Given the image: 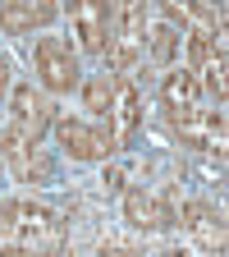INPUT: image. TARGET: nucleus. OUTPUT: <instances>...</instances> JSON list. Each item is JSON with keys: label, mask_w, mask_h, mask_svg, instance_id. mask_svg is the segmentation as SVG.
<instances>
[{"label": "nucleus", "mask_w": 229, "mask_h": 257, "mask_svg": "<svg viewBox=\"0 0 229 257\" xmlns=\"http://www.w3.org/2000/svg\"><path fill=\"white\" fill-rule=\"evenodd\" d=\"M0 243L10 252H60L64 220L42 202H0Z\"/></svg>", "instance_id": "obj_1"}, {"label": "nucleus", "mask_w": 229, "mask_h": 257, "mask_svg": "<svg viewBox=\"0 0 229 257\" xmlns=\"http://www.w3.org/2000/svg\"><path fill=\"white\" fill-rule=\"evenodd\" d=\"M147 42V0H110V46H106V64L110 74H128L142 55Z\"/></svg>", "instance_id": "obj_2"}, {"label": "nucleus", "mask_w": 229, "mask_h": 257, "mask_svg": "<svg viewBox=\"0 0 229 257\" xmlns=\"http://www.w3.org/2000/svg\"><path fill=\"white\" fill-rule=\"evenodd\" d=\"M32 64H37L42 92H51V96H64V92H74L83 83L78 51L64 42V37H37V46H32Z\"/></svg>", "instance_id": "obj_3"}, {"label": "nucleus", "mask_w": 229, "mask_h": 257, "mask_svg": "<svg viewBox=\"0 0 229 257\" xmlns=\"http://www.w3.org/2000/svg\"><path fill=\"white\" fill-rule=\"evenodd\" d=\"M55 138L60 147L69 152L74 161H110L119 147H115V134H110V124H83V119H69V115H55Z\"/></svg>", "instance_id": "obj_4"}, {"label": "nucleus", "mask_w": 229, "mask_h": 257, "mask_svg": "<svg viewBox=\"0 0 229 257\" xmlns=\"http://www.w3.org/2000/svg\"><path fill=\"white\" fill-rule=\"evenodd\" d=\"M51 124H55V106L46 101V92L32 83H19L10 96V128H19L28 143H42L51 134Z\"/></svg>", "instance_id": "obj_5"}, {"label": "nucleus", "mask_w": 229, "mask_h": 257, "mask_svg": "<svg viewBox=\"0 0 229 257\" xmlns=\"http://www.w3.org/2000/svg\"><path fill=\"white\" fill-rule=\"evenodd\" d=\"M106 124L115 134V147H133L138 143V128H142V92L128 74H115V92H110V110Z\"/></svg>", "instance_id": "obj_6"}, {"label": "nucleus", "mask_w": 229, "mask_h": 257, "mask_svg": "<svg viewBox=\"0 0 229 257\" xmlns=\"http://www.w3.org/2000/svg\"><path fill=\"white\" fill-rule=\"evenodd\" d=\"M69 28L78 37V51L106 55V46H110V0H69Z\"/></svg>", "instance_id": "obj_7"}, {"label": "nucleus", "mask_w": 229, "mask_h": 257, "mask_svg": "<svg viewBox=\"0 0 229 257\" xmlns=\"http://www.w3.org/2000/svg\"><path fill=\"white\" fill-rule=\"evenodd\" d=\"M170 198H174V188H160V193H151V188H128L124 193V220L133 225V230H165V225H174Z\"/></svg>", "instance_id": "obj_8"}, {"label": "nucleus", "mask_w": 229, "mask_h": 257, "mask_svg": "<svg viewBox=\"0 0 229 257\" xmlns=\"http://www.w3.org/2000/svg\"><path fill=\"white\" fill-rule=\"evenodd\" d=\"M60 14L55 0H0V32L5 37H28L37 28H51Z\"/></svg>", "instance_id": "obj_9"}, {"label": "nucleus", "mask_w": 229, "mask_h": 257, "mask_svg": "<svg viewBox=\"0 0 229 257\" xmlns=\"http://www.w3.org/2000/svg\"><path fill=\"white\" fill-rule=\"evenodd\" d=\"M179 225L197 234V243H202V248H215V252L224 248V216H220L211 202H183Z\"/></svg>", "instance_id": "obj_10"}, {"label": "nucleus", "mask_w": 229, "mask_h": 257, "mask_svg": "<svg viewBox=\"0 0 229 257\" xmlns=\"http://www.w3.org/2000/svg\"><path fill=\"white\" fill-rule=\"evenodd\" d=\"M197 96H202V83L192 69H170L165 83H160V101H165V115L174 110H192L197 106Z\"/></svg>", "instance_id": "obj_11"}, {"label": "nucleus", "mask_w": 229, "mask_h": 257, "mask_svg": "<svg viewBox=\"0 0 229 257\" xmlns=\"http://www.w3.org/2000/svg\"><path fill=\"white\" fill-rule=\"evenodd\" d=\"M147 55H151V64H174V55H179V28L174 23L147 28Z\"/></svg>", "instance_id": "obj_12"}, {"label": "nucleus", "mask_w": 229, "mask_h": 257, "mask_svg": "<svg viewBox=\"0 0 229 257\" xmlns=\"http://www.w3.org/2000/svg\"><path fill=\"white\" fill-rule=\"evenodd\" d=\"M110 92H115V74H87L83 78V106L96 115V119H106V110H110Z\"/></svg>", "instance_id": "obj_13"}, {"label": "nucleus", "mask_w": 229, "mask_h": 257, "mask_svg": "<svg viewBox=\"0 0 229 257\" xmlns=\"http://www.w3.org/2000/svg\"><path fill=\"white\" fill-rule=\"evenodd\" d=\"M202 83H206V92L215 96V106H224V51H211V60L202 64Z\"/></svg>", "instance_id": "obj_14"}, {"label": "nucleus", "mask_w": 229, "mask_h": 257, "mask_svg": "<svg viewBox=\"0 0 229 257\" xmlns=\"http://www.w3.org/2000/svg\"><path fill=\"white\" fill-rule=\"evenodd\" d=\"M160 10H165L170 19H179V23H188V19L197 14L202 5H197V0H160Z\"/></svg>", "instance_id": "obj_15"}, {"label": "nucleus", "mask_w": 229, "mask_h": 257, "mask_svg": "<svg viewBox=\"0 0 229 257\" xmlns=\"http://www.w3.org/2000/svg\"><path fill=\"white\" fill-rule=\"evenodd\" d=\"M211 51H220V46H211L206 37H192V32H188V55H192V64H197V69L211 60Z\"/></svg>", "instance_id": "obj_16"}, {"label": "nucleus", "mask_w": 229, "mask_h": 257, "mask_svg": "<svg viewBox=\"0 0 229 257\" xmlns=\"http://www.w3.org/2000/svg\"><path fill=\"white\" fill-rule=\"evenodd\" d=\"M128 184V170L124 166H106V188H124Z\"/></svg>", "instance_id": "obj_17"}, {"label": "nucleus", "mask_w": 229, "mask_h": 257, "mask_svg": "<svg viewBox=\"0 0 229 257\" xmlns=\"http://www.w3.org/2000/svg\"><path fill=\"white\" fill-rule=\"evenodd\" d=\"M10 78H14V74H10V60L0 55V101H5V96H10Z\"/></svg>", "instance_id": "obj_18"}, {"label": "nucleus", "mask_w": 229, "mask_h": 257, "mask_svg": "<svg viewBox=\"0 0 229 257\" xmlns=\"http://www.w3.org/2000/svg\"><path fill=\"white\" fill-rule=\"evenodd\" d=\"M0 179H5V161H0Z\"/></svg>", "instance_id": "obj_19"}]
</instances>
